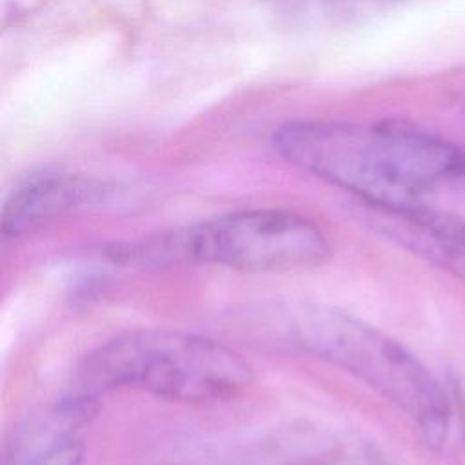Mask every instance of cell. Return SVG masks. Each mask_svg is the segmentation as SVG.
I'll return each mask as SVG.
<instances>
[{"mask_svg":"<svg viewBox=\"0 0 465 465\" xmlns=\"http://www.w3.org/2000/svg\"><path fill=\"white\" fill-rule=\"evenodd\" d=\"M84 447L74 438L64 436L35 450L22 465H82Z\"/></svg>","mask_w":465,"mask_h":465,"instance_id":"52a82bcc","label":"cell"},{"mask_svg":"<svg viewBox=\"0 0 465 465\" xmlns=\"http://www.w3.org/2000/svg\"><path fill=\"white\" fill-rule=\"evenodd\" d=\"M254 381L252 365L222 341L178 329H138L91 351L76 369L80 396L138 389L178 403L238 398Z\"/></svg>","mask_w":465,"mask_h":465,"instance_id":"7a4b0ae2","label":"cell"},{"mask_svg":"<svg viewBox=\"0 0 465 465\" xmlns=\"http://www.w3.org/2000/svg\"><path fill=\"white\" fill-rule=\"evenodd\" d=\"M331 245L309 218L282 209H245L125 247L124 262L200 263L242 272H292L322 265Z\"/></svg>","mask_w":465,"mask_h":465,"instance_id":"277c9868","label":"cell"},{"mask_svg":"<svg viewBox=\"0 0 465 465\" xmlns=\"http://www.w3.org/2000/svg\"><path fill=\"white\" fill-rule=\"evenodd\" d=\"M274 147L383 213L427 211L436 193L465 191V147L405 122H294L276 131Z\"/></svg>","mask_w":465,"mask_h":465,"instance_id":"6da1fadb","label":"cell"},{"mask_svg":"<svg viewBox=\"0 0 465 465\" xmlns=\"http://www.w3.org/2000/svg\"><path fill=\"white\" fill-rule=\"evenodd\" d=\"M294 343L380 392L416 425L423 441L440 449L450 427V401L432 372L400 341L363 320L323 303L285 311Z\"/></svg>","mask_w":465,"mask_h":465,"instance_id":"3957f363","label":"cell"},{"mask_svg":"<svg viewBox=\"0 0 465 465\" xmlns=\"http://www.w3.org/2000/svg\"><path fill=\"white\" fill-rule=\"evenodd\" d=\"M391 218L401 229L398 236L411 249L465 282V222L434 209Z\"/></svg>","mask_w":465,"mask_h":465,"instance_id":"8992f818","label":"cell"},{"mask_svg":"<svg viewBox=\"0 0 465 465\" xmlns=\"http://www.w3.org/2000/svg\"><path fill=\"white\" fill-rule=\"evenodd\" d=\"M89 194V183L71 176L31 182L7 202L2 214V232L9 238L31 232L76 209Z\"/></svg>","mask_w":465,"mask_h":465,"instance_id":"5b68a950","label":"cell"}]
</instances>
